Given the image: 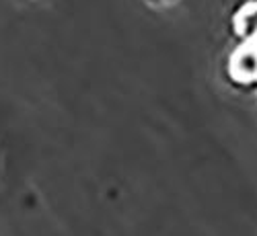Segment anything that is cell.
<instances>
[{
	"mask_svg": "<svg viewBox=\"0 0 257 236\" xmlns=\"http://www.w3.org/2000/svg\"><path fill=\"white\" fill-rule=\"evenodd\" d=\"M226 78L239 91H257V46L237 44L230 50Z\"/></svg>",
	"mask_w": 257,
	"mask_h": 236,
	"instance_id": "1",
	"label": "cell"
},
{
	"mask_svg": "<svg viewBox=\"0 0 257 236\" xmlns=\"http://www.w3.org/2000/svg\"><path fill=\"white\" fill-rule=\"evenodd\" d=\"M228 27L237 44L257 46V0H241L230 13Z\"/></svg>",
	"mask_w": 257,
	"mask_h": 236,
	"instance_id": "2",
	"label": "cell"
},
{
	"mask_svg": "<svg viewBox=\"0 0 257 236\" xmlns=\"http://www.w3.org/2000/svg\"><path fill=\"white\" fill-rule=\"evenodd\" d=\"M165 3H169V0H165Z\"/></svg>",
	"mask_w": 257,
	"mask_h": 236,
	"instance_id": "3",
	"label": "cell"
}]
</instances>
